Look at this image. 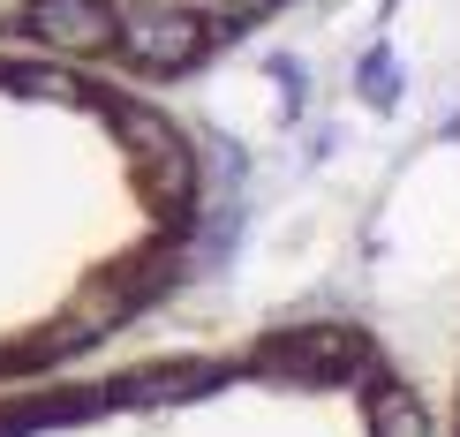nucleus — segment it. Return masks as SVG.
Listing matches in <instances>:
<instances>
[{
  "label": "nucleus",
  "instance_id": "nucleus-1",
  "mask_svg": "<svg viewBox=\"0 0 460 437\" xmlns=\"http://www.w3.org/2000/svg\"><path fill=\"white\" fill-rule=\"evenodd\" d=\"M204 204V144L166 99L0 46V385L137 325Z\"/></svg>",
  "mask_w": 460,
  "mask_h": 437
},
{
  "label": "nucleus",
  "instance_id": "nucleus-2",
  "mask_svg": "<svg viewBox=\"0 0 460 437\" xmlns=\"http://www.w3.org/2000/svg\"><path fill=\"white\" fill-rule=\"evenodd\" d=\"M0 437H430L423 392L362 325H272L0 400Z\"/></svg>",
  "mask_w": 460,
  "mask_h": 437
},
{
  "label": "nucleus",
  "instance_id": "nucleus-3",
  "mask_svg": "<svg viewBox=\"0 0 460 437\" xmlns=\"http://www.w3.org/2000/svg\"><path fill=\"white\" fill-rule=\"evenodd\" d=\"M295 0H0V46L174 99Z\"/></svg>",
  "mask_w": 460,
  "mask_h": 437
},
{
  "label": "nucleus",
  "instance_id": "nucleus-4",
  "mask_svg": "<svg viewBox=\"0 0 460 437\" xmlns=\"http://www.w3.org/2000/svg\"><path fill=\"white\" fill-rule=\"evenodd\" d=\"M453 437H460V415H453Z\"/></svg>",
  "mask_w": 460,
  "mask_h": 437
}]
</instances>
